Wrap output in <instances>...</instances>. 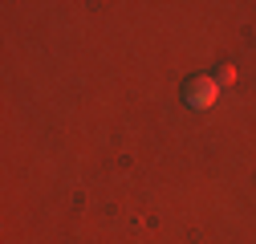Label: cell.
<instances>
[{"mask_svg": "<svg viewBox=\"0 0 256 244\" xmlns=\"http://www.w3.org/2000/svg\"><path fill=\"white\" fill-rule=\"evenodd\" d=\"M216 82H220V86H232V82H236V70H232V66H220V78H216Z\"/></svg>", "mask_w": 256, "mask_h": 244, "instance_id": "2", "label": "cell"}, {"mask_svg": "<svg viewBox=\"0 0 256 244\" xmlns=\"http://www.w3.org/2000/svg\"><path fill=\"white\" fill-rule=\"evenodd\" d=\"M216 98H220V82H216V78H208V74L191 78V82L183 86V102H187L191 110H212V106H216Z\"/></svg>", "mask_w": 256, "mask_h": 244, "instance_id": "1", "label": "cell"}]
</instances>
